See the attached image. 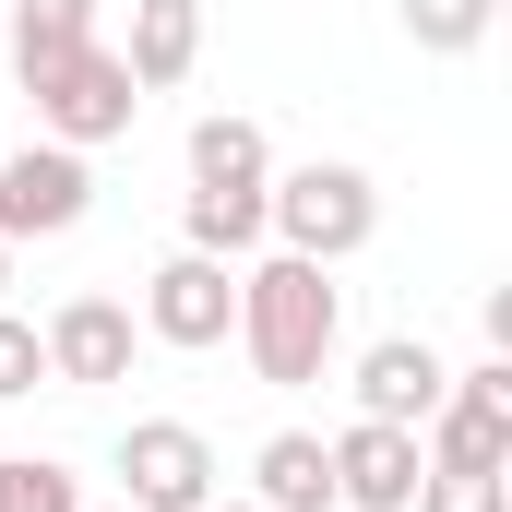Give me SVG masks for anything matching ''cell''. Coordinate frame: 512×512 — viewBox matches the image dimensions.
<instances>
[{
	"label": "cell",
	"instance_id": "cell-14",
	"mask_svg": "<svg viewBox=\"0 0 512 512\" xmlns=\"http://www.w3.org/2000/svg\"><path fill=\"white\" fill-rule=\"evenodd\" d=\"M84 36H96V0H12V72H24V84H36L48 60H72Z\"/></svg>",
	"mask_w": 512,
	"mask_h": 512
},
{
	"label": "cell",
	"instance_id": "cell-17",
	"mask_svg": "<svg viewBox=\"0 0 512 512\" xmlns=\"http://www.w3.org/2000/svg\"><path fill=\"white\" fill-rule=\"evenodd\" d=\"M405 512H512V477H465V465H429Z\"/></svg>",
	"mask_w": 512,
	"mask_h": 512
},
{
	"label": "cell",
	"instance_id": "cell-5",
	"mask_svg": "<svg viewBox=\"0 0 512 512\" xmlns=\"http://www.w3.org/2000/svg\"><path fill=\"white\" fill-rule=\"evenodd\" d=\"M417 453H429V465H465V477H501L512 465V358L453 370L441 405H429V429H417Z\"/></svg>",
	"mask_w": 512,
	"mask_h": 512
},
{
	"label": "cell",
	"instance_id": "cell-1",
	"mask_svg": "<svg viewBox=\"0 0 512 512\" xmlns=\"http://www.w3.org/2000/svg\"><path fill=\"white\" fill-rule=\"evenodd\" d=\"M334 334H346V286L334 262H298V251H262L239 262V346L274 393H310L334 370Z\"/></svg>",
	"mask_w": 512,
	"mask_h": 512
},
{
	"label": "cell",
	"instance_id": "cell-20",
	"mask_svg": "<svg viewBox=\"0 0 512 512\" xmlns=\"http://www.w3.org/2000/svg\"><path fill=\"white\" fill-rule=\"evenodd\" d=\"M0 286H12V239H0Z\"/></svg>",
	"mask_w": 512,
	"mask_h": 512
},
{
	"label": "cell",
	"instance_id": "cell-19",
	"mask_svg": "<svg viewBox=\"0 0 512 512\" xmlns=\"http://www.w3.org/2000/svg\"><path fill=\"white\" fill-rule=\"evenodd\" d=\"M203 512H262V501H203Z\"/></svg>",
	"mask_w": 512,
	"mask_h": 512
},
{
	"label": "cell",
	"instance_id": "cell-11",
	"mask_svg": "<svg viewBox=\"0 0 512 512\" xmlns=\"http://www.w3.org/2000/svg\"><path fill=\"white\" fill-rule=\"evenodd\" d=\"M191 60H203V0H131V36H120L131 84L167 96V84H191Z\"/></svg>",
	"mask_w": 512,
	"mask_h": 512
},
{
	"label": "cell",
	"instance_id": "cell-9",
	"mask_svg": "<svg viewBox=\"0 0 512 512\" xmlns=\"http://www.w3.org/2000/svg\"><path fill=\"white\" fill-rule=\"evenodd\" d=\"M322 453H334V512H405L429 477L417 429H393V417H346V441H322Z\"/></svg>",
	"mask_w": 512,
	"mask_h": 512
},
{
	"label": "cell",
	"instance_id": "cell-4",
	"mask_svg": "<svg viewBox=\"0 0 512 512\" xmlns=\"http://www.w3.org/2000/svg\"><path fill=\"white\" fill-rule=\"evenodd\" d=\"M215 477L227 465H215V441L191 417H131L120 429V501L131 512H203V501H227Z\"/></svg>",
	"mask_w": 512,
	"mask_h": 512
},
{
	"label": "cell",
	"instance_id": "cell-10",
	"mask_svg": "<svg viewBox=\"0 0 512 512\" xmlns=\"http://www.w3.org/2000/svg\"><path fill=\"white\" fill-rule=\"evenodd\" d=\"M441 346L429 334H382L370 358H358V417H393V429H429V405H441Z\"/></svg>",
	"mask_w": 512,
	"mask_h": 512
},
{
	"label": "cell",
	"instance_id": "cell-16",
	"mask_svg": "<svg viewBox=\"0 0 512 512\" xmlns=\"http://www.w3.org/2000/svg\"><path fill=\"white\" fill-rule=\"evenodd\" d=\"M0 512H84V489L48 453H0Z\"/></svg>",
	"mask_w": 512,
	"mask_h": 512
},
{
	"label": "cell",
	"instance_id": "cell-21",
	"mask_svg": "<svg viewBox=\"0 0 512 512\" xmlns=\"http://www.w3.org/2000/svg\"><path fill=\"white\" fill-rule=\"evenodd\" d=\"M108 512H131V501H108Z\"/></svg>",
	"mask_w": 512,
	"mask_h": 512
},
{
	"label": "cell",
	"instance_id": "cell-3",
	"mask_svg": "<svg viewBox=\"0 0 512 512\" xmlns=\"http://www.w3.org/2000/svg\"><path fill=\"white\" fill-rule=\"evenodd\" d=\"M24 96H36V131H48V143H72V155H96V143H120V131L143 120V84L120 72V48H108V36H84L72 60H48Z\"/></svg>",
	"mask_w": 512,
	"mask_h": 512
},
{
	"label": "cell",
	"instance_id": "cell-13",
	"mask_svg": "<svg viewBox=\"0 0 512 512\" xmlns=\"http://www.w3.org/2000/svg\"><path fill=\"white\" fill-rule=\"evenodd\" d=\"M251 501L262 512H334V453H322L310 429H274L251 453Z\"/></svg>",
	"mask_w": 512,
	"mask_h": 512
},
{
	"label": "cell",
	"instance_id": "cell-7",
	"mask_svg": "<svg viewBox=\"0 0 512 512\" xmlns=\"http://www.w3.org/2000/svg\"><path fill=\"white\" fill-rule=\"evenodd\" d=\"M96 215V167L72 143H24L0 155V239H72Z\"/></svg>",
	"mask_w": 512,
	"mask_h": 512
},
{
	"label": "cell",
	"instance_id": "cell-15",
	"mask_svg": "<svg viewBox=\"0 0 512 512\" xmlns=\"http://www.w3.org/2000/svg\"><path fill=\"white\" fill-rule=\"evenodd\" d=\"M393 12H405V36H417L429 60H465V48L489 36V12H501V0H393Z\"/></svg>",
	"mask_w": 512,
	"mask_h": 512
},
{
	"label": "cell",
	"instance_id": "cell-6",
	"mask_svg": "<svg viewBox=\"0 0 512 512\" xmlns=\"http://www.w3.org/2000/svg\"><path fill=\"white\" fill-rule=\"evenodd\" d=\"M143 334L155 346H227L239 334V262H215V251H167L155 274H143Z\"/></svg>",
	"mask_w": 512,
	"mask_h": 512
},
{
	"label": "cell",
	"instance_id": "cell-2",
	"mask_svg": "<svg viewBox=\"0 0 512 512\" xmlns=\"http://www.w3.org/2000/svg\"><path fill=\"white\" fill-rule=\"evenodd\" d=\"M370 227H382V191H370V167H346V155H310V167H286V179L262 191V239H286L298 262H358Z\"/></svg>",
	"mask_w": 512,
	"mask_h": 512
},
{
	"label": "cell",
	"instance_id": "cell-12",
	"mask_svg": "<svg viewBox=\"0 0 512 512\" xmlns=\"http://www.w3.org/2000/svg\"><path fill=\"white\" fill-rule=\"evenodd\" d=\"M191 191H239V203H262V191H274V143H262V120H239V108L191 120Z\"/></svg>",
	"mask_w": 512,
	"mask_h": 512
},
{
	"label": "cell",
	"instance_id": "cell-8",
	"mask_svg": "<svg viewBox=\"0 0 512 512\" xmlns=\"http://www.w3.org/2000/svg\"><path fill=\"white\" fill-rule=\"evenodd\" d=\"M36 346H48V382L96 393V382H131V346H143V322H131L108 286H84V298H60V310L36 322Z\"/></svg>",
	"mask_w": 512,
	"mask_h": 512
},
{
	"label": "cell",
	"instance_id": "cell-18",
	"mask_svg": "<svg viewBox=\"0 0 512 512\" xmlns=\"http://www.w3.org/2000/svg\"><path fill=\"white\" fill-rule=\"evenodd\" d=\"M48 382V346H36V322H12V310H0V405H12V393H36Z\"/></svg>",
	"mask_w": 512,
	"mask_h": 512
}]
</instances>
